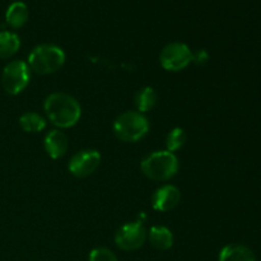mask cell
Instances as JSON below:
<instances>
[{
    "mask_svg": "<svg viewBox=\"0 0 261 261\" xmlns=\"http://www.w3.org/2000/svg\"><path fill=\"white\" fill-rule=\"evenodd\" d=\"M51 124L60 129H68L79 121L82 115L81 105L70 94L56 92L46 98L43 105Z\"/></svg>",
    "mask_w": 261,
    "mask_h": 261,
    "instance_id": "1",
    "label": "cell"
},
{
    "mask_svg": "<svg viewBox=\"0 0 261 261\" xmlns=\"http://www.w3.org/2000/svg\"><path fill=\"white\" fill-rule=\"evenodd\" d=\"M65 63V53L56 45H38L28 56V66L40 75H47L60 70Z\"/></svg>",
    "mask_w": 261,
    "mask_h": 261,
    "instance_id": "2",
    "label": "cell"
},
{
    "mask_svg": "<svg viewBox=\"0 0 261 261\" xmlns=\"http://www.w3.org/2000/svg\"><path fill=\"white\" fill-rule=\"evenodd\" d=\"M140 170L150 180L167 181L177 173L178 160L172 152L158 150L142 161Z\"/></svg>",
    "mask_w": 261,
    "mask_h": 261,
    "instance_id": "3",
    "label": "cell"
},
{
    "mask_svg": "<svg viewBox=\"0 0 261 261\" xmlns=\"http://www.w3.org/2000/svg\"><path fill=\"white\" fill-rule=\"evenodd\" d=\"M149 132V121L143 114L127 111L120 115L114 122V133L120 140L135 143L143 139Z\"/></svg>",
    "mask_w": 261,
    "mask_h": 261,
    "instance_id": "4",
    "label": "cell"
},
{
    "mask_svg": "<svg viewBox=\"0 0 261 261\" xmlns=\"http://www.w3.org/2000/svg\"><path fill=\"white\" fill-rule=\"evenodd\" d=\"M31 79V69L23 60H13L4 66L2 86L10 96H17L25 89Z\"/></svg>",
    "mask_w": 261,
    "mask_h": 261,
    "instance_id": "5",
    "label": "cell"
},
{
    "mask_svg": "<svg viewBox=\"0 0 261 261\" xmlns=\"http://www.w3.org/2000/svg\"><path fill=\"white\" fill-rule=\"evenodd\" d=\"M147 234L142 221L130 222L117 229L115 233V244L124 251H134L144 245Z\"/></svg>",
    "mask_w": 261,
    "mask_h": 261,
    "instance_id": "6",
    "label": "cell"
},
{
    "mask_svg": "<svg viewBox=\"0 0 261 261\" xmlns=\"http://www.w3.org/2000/svg\"><path fill=\"white\" fill-rule=\"evenodd\" d=\"M161 65L167 71H180L193 61V53L186 43H168L160 56Z\"/></svg>",
    "mask_w": 261,
    "mask_h": 261,
    "instance_id": "7",
    "label": "cell"
},
{
    "mask_svg": "<svg viewBox=\"0 0 261 261\" xmlns=\"http://www.w3.org/2000/svg\"><path fill=\"white\" fill-rule=\"evenodd\" d=\"M101 163V154L94 149L81 150L69 161V171L75 177L83 178L92 175Z\"/></svg>",
    "mask_w": 261,
    "mask_h": 261,
    "instance_id": "8",
    "label": "cell"
},
{
    "mask_svg": "<svg viewBox=\"0 0 261 261\" xmlns=\"http://www.w3.org/2000/svg\"><path fill=\"white\" fill-rule=\"evenodd\" d=\"M181 193L176 186L163 185L152 196L153 209L158 212H170L180 203Z\"/></svg>",
    "mask_w": 261,
    "mask_h": 261,
    "instance_id": "9",
    "label": "cell"
},
{
    "mask_svg": "<svg viewBox=\"0 0 261 261\" xmlns=\"http://www.w3.org/2000/svg\"><path fill=\"white\" fill-rule=\"evenodd\" d=\"M43 144H45V149L47 152V154L53 160H58V158H61L63 155H65V153L68 152L69 140L68 137L63 132L51 130L50 133L46 134Z\"/></svg>",
    "mask_w": 261,
    "mask_h": 261,
    "instance_id": "10",
    "label": "cell"
},
{
    "mask_svg": "<svg viewBox=\"0 0 261 261\" xmlns=\"http://www.w3.org/2000/svg\"><path fill=\"white\" fill-rule=\"evenodd\" d=\"M28 18H30V10L27 4L23 2L12 3L5 13V22L14 30L22 28L27 23Z\"/></svg>",
    "mask_w": 261,
    "mask_h": 261,
    "instance_id": "11",
    "label": "cell"
},
{
    "mask_svg": "<svg viewBox=\"0 0 261 261\" xmlns=\"http://www.w3.org/2000/svg\"><path fill=\"white\" fill-rule=\"evenodd\" d=\"M218 261H256V257L252 250L245 245L231 244L221 250Z\"/></svg>",
    "mask_w": 261,
    "mask_h": 261,
    "instance_id": "12",
    "label": "cell"
},
{
    "mask_svg": "<svg viewBox=\"0 0 261 261\" xmlns=\"http://www.w3.org/2000/svg\"><path fill=\"white\" fill-rule=\"evenodd\" d=\"M149 241L153 247L158 250H168L173 245V234L167 227L165 226H153L149 229Z\"/></svg>",
    "mask_w": 261,
    "mask_h": 261,
    "instance_id": "13",
    "label": "cell"
},
{
    "mask_svg": "<svg viewBox=\"0 0 261 261\" xmlns=\"http://www.w3.org/2000/svg\"><path fill=\"white\" fill-rule=\"evenodd\" d=\"M20 47L19 36L10 31L0 32V59H9Z\"/></svg>",
    "mask_w": 261,
    "mask_h": 261,
    "instance_id": "14",
    "label": "cell"
},
{
    "mask_svg": "<svg viewBox=\"0 0 261 261\" xmlns=\"http://www.w3.org/2000/svg\"><path fill=\"white\" fill-rule=\"evenodd\" d=\"M155 103H157V93L152 87H144L135 94V106L140 114L150 111Z\"/></svg>",
    "mask_w": 261,
    "mask_h": 261,
    "instance_id": "15",
    "label": "cell"
},
{
    "mask_svg": "<svg viewBox=\"0 0 261 261\" xmlns=\"http://www.w3.org/2000/svg\"><path fill=\"white\" fill-rule=\"evenodd\" d=\"M19 126L25 133H38L45 129L46 121L36 112H25L19 117Z\"/></svg>",
    "mask_w": 261,
    "mask_h": 261,
    "instance_id": "16",
    "label": "cell"
},
{
    "mask_svg": "<svg viewBox=\"0 0 261 261\" xmlns=\"http://www.w3.org/2000/svg\"><path fill=\"white\" fill-rule=\"evenodd\" d=\"M185 143L186 133L185 130L181 129V127H175V129H172L167 134V138H166V145H167L168 152H176V150L180 149L181 147H184Z\"/></svg>",
    "mask_w": 261,
    "mask_h": 261,
    "instance_id": "17",
    "label": "cell"
},
{
    "mask_svg": "<svg viewBox=\"0 0 261 261\" xmlns=\"http://www.w3.org/2000/svg\"><path fill=\"white\" fill-rule=\"evenodd\" d=\"M89 261H117V257L106 247H96L89 252Z\"/></svg>",
    "mask_w": 261,
    "mask_h": 261,
    "instance_id": "18",
    "label": "cell"
},
{
    "mask_svg": "<svg viewBox=\"0 0 261 261\" xmlns=\"http://www.w3.org/2000/svg\"><path fill=\"white\" fill-rule=\"evenodd\" d=\"M209 60V54L205 50H199L196 53H193V61L191 63H195L198 65H204L206 61Z\"/></svg>",
    "mask_w": 261,
    "mask_h": 261,
    "instance_id": "19",
    "label": "cell"
}]
</instances>
